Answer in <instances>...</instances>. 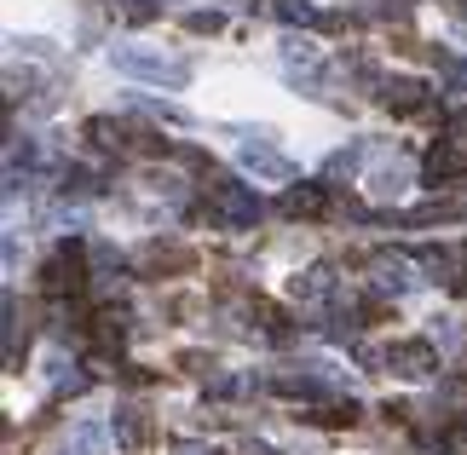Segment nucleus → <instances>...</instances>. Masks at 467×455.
Instances as JSON below:
<instances>
[{"label": "nucleus", "mask_w": 467, "mask_h": 455, "mask_svg": "<svg viewBox=\"0 0 467 455\" xmlns=\"http://www.w3.org/2000/svg\"><path fill=\"white\" fill-rule=\"evenodd\" d=\"M52 387H58V392H81L87 375H69V369H64V375H52Z\"/></svg>", "instance_id": "23"}, {"label": "nucleus", "mask_w": 467, "mask_h": 455, "mask_svg": "<svg viewBox=\"0 0 467 455\" xmlns=\"http://www.w3.org/2000/svg\"><path fill=\"white\" fill-rule=\"evenodd\" d=\"M381 104L392 116H421L427 110V87L410 81V76H392V81H381Z\"/></svg>", "instance_id": "8"}, {"label": "nucleus", "mask_w": 467, "mask_h": 455, "mask_svg": "<svg viewBox=\"0 0 467 455\" xmlns=\"http://www.w3.org/2000/svg\"><path fill=\"white\" fill-rule=\"evenodd\" d=\"M439 455H467V421H456V427L439 432Z\"/></svg>", "instance_id": "16"}, {"label": "nucleus", "mask_w": 467, "mask_h": 455, "mask_svg": "<svg viewBox=\"0 0 467 455\" xmlns=\"http://www.w3.org/2000/svg\"><path fill=\"white\" fill-rule=\"evenodd\" d=\"M410 173H416L410 161H381V168L369 173V191H375V196H399V191L410 185Z\"/></svg>", "instance_id": "13"}, {"label": "nucleus", "mask_w": 467, "mask_h": 455, "mask_svg": "<svg viewBox=\"0 0 467 455\" xmlns=\"http://www.w3.org/2000/svg\"><path fill=\"white\" fill-rule=\"evenodd\" d=\"M81 283H87V277H81V243H64V248L47 260V295H64V288L76 295Z\"/></svg>", "instance_id": "6"}, {"label": "nucleus", "mask_w": 467, "mask_h": 455, "mask_svg": "<svg viewBox=\"0 0 467 455\" xmlns=\"http://www.w3.org/2000/svg\"><path fill=\"white\" fill-rule=\"evenodd\" d=\"M99 340L104 346H121V340H128V317H121V312H104L99 317Z\"/></svg>", "instance_id": "15"}, {"label": "nucleus", "mask_w": 467, "mask_h": 455, "mask_svg": "<svg viewBox=\"0 0 467 455\" xmlns=\"http://www.w3.org/2000/svg\"><path fill=\"white\" fill-rule=\"evenodd\" d=\"M335 295V265H306V271H300V277H295V300H329Z\"/></svg>", "instance_id": "10"}, {"label": "nucleus", "mask_w": 467, "mask_h": 455, "mask_svg": "<svg viewBox=\"0 0 467 455\" xmlns=\"http://www.w3.org/2000/svg\"><path fill=\"white\" fill-rule=\"evenodd\" d=\"M173 455H220V450H213V444H196V439H179Z\"/></svg>", "instance_id": "22"}, {"label": "nucleus", "mask_w": 467, "mask_h": 455, "mask_svg": "<svg viewBox=\"0 0 467 455\" xmlns=\"http://www.w3.org/2000/svg\"><path fill=\"white\" fill-rule=\"evenodd\" d=\"M87 139H99V144H121V127L99 116V121H87Z\"/></svg>", "instance_id": "19"}, {"label": "nucleus", "mask_w": 467, "mask_h": 455, "mask_svg": "<svg viewBox=\"0 0 467 455\" xmlns=\"http://www.w3.org/2000/svg\"><path fill=\"white\" fill-rule=\"evenodd\" d=\"M283 58H289V64H312L317 52H312L306 41H283Z\"/></svg>", "instance_id": "21"}, {"label": "nucleus", "mask_w": 467, "mask_h": 455, "mask_svg": "<svg viewBox=\"0 0 467 455\" xmlns=\"http://www.w3.org/2000/svg\"><path fill=\"white\" fill-rule=\"evenodd\" d=\"M283 213H289V220H312V213H323V185H289L283 191Z\"/></svg>", "instance_id": "12"}, {"label": "nucleus", "mask_w": 467, "mask_h": 455, "mask_svg": "<svg viewBox=\"0 0 467 455\" xmlns=\"http://www.w3.org/2000/svg\"><path fill=\"white\" fill-rule=\"evenodd\" d=\"M369 283H375V295H410L421 277H416V265L404 260V253H369Z\"/></svg>", "instance_id": "4"}, {"label": "nucleus", "mask_w": 467, "mask_h": 455, "mask_svg": "<svg viewBox=\"0 0 467 455\" xmlns=\"http://www.w3.org/2000/svg\"><path fill=\"white\" fill-rule=\"evenodd\" d=\"M387 369L421 380V375L439 369V346H433V340H399V346H387Z\"/></svg>", "instance_id": "5"}, {"label": "nucleus", "mask_w": 467, "mask_h": 455, "mask_svg": "<svg viewBox=\"0 0 467 455\" xmlns=\"http://www.w3.org/2000/svg\"><path fill=\"white\" fill-rule=\"evenodd\" d=\"M208 208H213V220L231 225V231H248L260 220V196L237 185V179H208Z\"/></svg>", "instance_id": "2"}, {"label": "nucleus", "mask_w": 467, "mask_h": 455, "mask_svg": "<svg viewBox=\"0 0 467 455\" xmlns=\"http://www.w3.org/2000/svg\"><path fill=\"white\" fill-rule=\"evenodd\" d=\"M110 64L121 69V76L150 81V87H185L191 81V64L161 58V52H150V47H110Z\"/></svg>", "instance_id": "1"}, {"label": "nucleus", "mask_w": 467, "mask_h": 455, "mask_svg": "<svg viewBox=\"0 0 467 455\" xmlns=\"http://www.w3.org/2000/svg\"><path fill=\"white\" fill-rule=\"evenodd\" d=\"M110 432H116V444L121 450H139V444H145L150 439V427H145V409H116V421H110Z\"/></svg>", "instance_id": "11"}, {"label": "nucleus", "mask_w": 467, "mask_h": 455, "mask_svg": "<svg viewBox=\"0 0 467 455\" xmlns=\"http://www.w3.org/2000/svg\"><path fill=\"white\" fill-rule=\"evenodd\" d=\"M161 6H168V0H133V6H128V24H150Z\"/></svg>", "instance_id": "20"}, {"label": "nucleus", "mask_w": 467, "mask_h": 455, "mask_svg": "<svg viewBox=\"0 0 467 455\" xmlns=\"http://www.w3.org/2000/svg\"><path fill=\"white\" fill-rule=\"evenodd\" d=\"M421 179L427 185H451V179H467V150L462 144H433L421 161Z\"/></svg>", "instance_id": "7"}, {"label": "nucleus", "mask_w": 467, "mask_h": 455, "mask_svg": "<svg viewBox=\"0 0 467 455\" xmlns=\"http://www.w3.org/2000/svg\"><path fill=\"white\" fill-rule=\"evenodd\" d=\"M220 24H225L220 12H191V17H185V29H191V35H213Z\"/></svg>", "instance_id": "18"}, {"label": "nucleus", "mask_w": 467, "mask_h": 455, "mask_svg": "<svg viewBox=\"0 0 467 455\" xmlns=\"http://www.w3.org/2000/svg\"><path fill=\"white\" fill-rule=\"evenodd\" d=\"M243 455H277V450H272V444H248Z\"/></svg>", "instance_id": "24"}, {"label": "nucleus", "mask_w": 467, "mask_h": 455, "mask_svg": "<svg viewBox=\"0 0 467 455\" xmlns=\"http://www.w3.org/2000/svg\"><path fill=\"white\" fill-rule=\"evenodd\" d=\"M358 156H364V150H335L329 161H323V173H329V179H340V173H352V168H358Z\"/></svg>", "instance_id": "17"}, {"label": "nucleus", "mask_w": 467, "mask_h": 455, "mask_svg": "<svg viewBox=\"0 0 467 455\" xmlns=\"http://www.w3.org/2000/svg\"><path fill=\"white\" fill-rule=\"evenodd\" d=\"M272 12L283 17V24H300V29H312V24H323V12L312 6V0H277Z\"/></svg>", "instance_id": "14"}, {"label": "nucleus", "mask_w": 467, "mask_h": 455, "mask_svg": "<svg viewBox=\"0 0 467 455\" xmlns=\"http://www.w3.org/2000/svg\"><path fill=\"white\" fill-rule=\"evenodd\" d=\"M392 6H410V0H392Z\"/></svg>", "instance_id": "25"}, {"label": "nucleus", "mask_w": 467, "mask_h": 455, "mask_svg": "<svg viewBox=\"0 0 467 455\" xmlns=\"http://www.w3.org/2000/svg\"><path fill=\"white\" fill-rule=\"evenodd\" d=\"M110 439H116V432L110 427H99V421H81V427H69L64 432V455H104V450H110Z\"/></svg>", "instance_id": "9"}, {"label": "nucleus", "mask_w": 467, "mask_h": 455, "mask_svg": "<svg viewBox=\"0 0 467 455\" xmlns=\"http://www.w3.org/2000/svg\"><path fill=\"white\" fill-rule=\"evenodd\" d=\"M237 156H243V168L254 173L260 185H295V173H300L295 161H289V156H277L265 139H243V150H237Z\"/></svg>", "instance_id": "3"}]
</instances>
